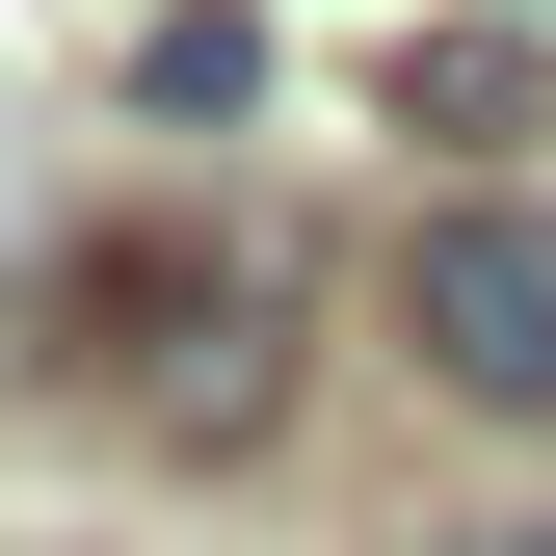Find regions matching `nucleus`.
<instances>
[{"label":"nucleus","mask_w":556,"mask_h":556,"mask_svg":"<svg viewBox=\"0 0 556 556\" xmlns=\"http://www.w3.org/2000/svg\"><path fill=\"white\" fill-rule=\"evenodd\" d=\"M53 371H80L132 451L213 477V451L292 425V371H318V265L265 239V213H132V239L53 265Z\"/></svg>","instance_id":"nucleus-1"},{"label":"nucleus","mask_w":556,"mask_h":556,"mask_svg":"<svg viewBox=\"0 0 556 556\" xmlns=\"http://www.w3.org/2000/svg\"><path fill=\"white\" fill-rule=\"evenodd\" d=\"M397 344H425V397H477V425H556V186H451L397 239Z\"/></svg>","instance_id":"nucleus-2"},{"label":"nucleus","mask_w":556,"mask_h":556,"mask_svg":"<svg viewBox=\"0 0 556 556\" xmlns=\"http://www.w3.org/2000/svg\"><path fill=\"white\" fill-rule=\"evenodd\" d=\"M371 106L451 132V160H530V132H556V27H530V0H425V27H371Z\"/></svg>","instance_id":"nucleus-3"},{"label":"nucleus","mask_w":556,"mask_h":556,"mask_svg":"<svg viewBox=\"0 0 556 556\" xmlns=\"http://www.w3.org/2000/svg\"><path fill=\"white\" fill-rule=\"evenodd\" d=\"M132 106H186V132H213V106H265V27H239V0H186V27L132 53Z\"/></svg>","instance_id":"nucleus-4"}]
</instances>
